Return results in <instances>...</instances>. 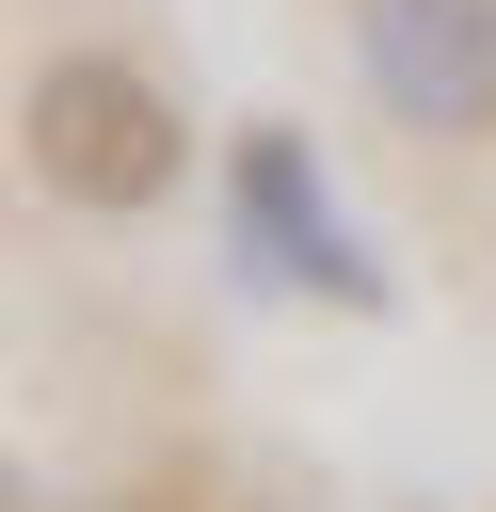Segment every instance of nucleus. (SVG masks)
<instances>
[{
  "instance_id": "7ed1b4c3",
  "label": "nucleus",
  "mask_w": 496,
  "mask_h": 512,
  "mask_svg": "<svg viewBox=\"0 0 496 512\" xmlns=\"http://www.w3.org/2000/svg\"><path fill=\"white\" fill-rule=\"evenodd\" d=\"M224 208H240V240H256V272L272 288H320V304H384V272H368V240L336 224V176L304 160V128H240V160H224Z\"/></svg>"
},
{
  "instance_id": "20e7f679",
  "label": "nucleus",
  "mask_w": 496,
  "mask_h": 512,
  "mask_svg": "<svg viewBox=\"0 0 496 512\" xmlns=\"http://www.w3.org/2000/svg\"><path fill=\"white\" fill-rule=\"evenodd\" d=\"M0 512H16V480H0Z\"/></svg>"
},
{
  "instance_id": "f257e3e1",
  "label": "nucleus",
  "mask_w": 496,
  "mask_h": 512,
  "mask_svg": "<svg viewBox=\"0 0 496 512\" xmlns=\"http://www.w3.org/2000/svg\"><path fill=\"white\" fill-rule=\"evenodd\" d=\"M16 128H32V176H48L64 208H96V224H144V208L192 176V112H176L128 48H48L32 96H16Z\"/></svg>"
},
{
  "instance_id": "f03ea898",
  "label": "nucleus",
  "mask_w": 496,
  "mask_h": 512,
  "mask_svg": "<svg viewBox=\"0 0 496 512\" xmlns=\"http://www.w3.org/2000/svg\"><path fill=\"white\" fill-rule=\"evenodd\" d=\"M352 80L416 144H496V0H352Z\"/></svg>"
}]
</instances>
